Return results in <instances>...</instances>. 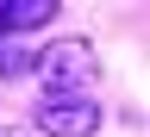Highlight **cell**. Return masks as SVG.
Here are the masks:
<instances>
[{"label": "cell", "mask_w": 150, "mask_h": 137, "mask_svg": "<svg viewBox=\"0 0 150 137\" xmlns=\"http://www.w3.org/2000/svg\"><path fill=\"white\" fill-rule=\"evenodd\" d=\"M31 69H38V81L50 87V100H75V93H88V81L100 75V56H94V44H81V37H56Z\"/></svg>", "instance_id": "1"}, {"label": "cell", "mask_w": 150, "mask_h": 137, "mask_svg": "<svg viewBox=\"0 0 150 137\" xmlns=\"http://www.w3.org/2000/svg\"><path fill=\"white\" fill-rule=\"evenodd\" d=\"M38 131H50V137H94L100 131V106H94L88 93H75V100H44L38 106Z\"/></svg>", "instance_id": "2"}, {"label": "cell", "mask_w": 150, "mask_h": 137, "mask_svg": "<svg viewBox=\"0 0 150 137\" xmlns=\"http://www.w3.org/2000/svg\"><path fill=\"white\" fill-rule=\"evenodd\" d=\"M50 19H56V0H6V6H0L6 37L13 31H38V25H50Z\"/></svg>", "instance_id": "3"}, {"label": "cell", "mask_w": 150, "mask_h": 137, "mask_svg": "<svg viewBox=\"0 0 150 137\" xmlns=\"http://www.w3.org/2000/svg\"><path fill=\"white\" fill-rule=\"evenodd\" d=\"M38 63V56H25V50H6V56H0V75H25Z\"/></svg>", "instance_id": "4"}, {"label": "cell", "mask_w": 150, "mask_h": 137, "mask_svg": "<svg viewBox=\"0 0 150 137\" xmlns=\"http://www.w3.org/2000/svg\"><path fill=\"white\" fill-rule=\"evenodd\" d=\"M0 37H6V25H0Z\"/></svg>", "instance_id": "5"}]
</instances>
